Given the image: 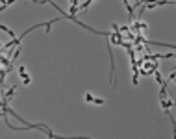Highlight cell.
<instances>
[{"label":"cell","instance_id":"cell-3","mask_svg":"<svg viewBox=\"0 0 176 139\" xmlns=\"http://www.w3.org/2000/svg\"><path fill=\"white\" fill-rule=\"evenodd\" d=\"M0 47H4V43H0Z\"/></svg>","mask_w":176,"mask_h":139},{"label":"cell","instance_id":"cell-2","mask_svg":"<svg viewBox=\"0 0 176 139\" xmlns=\"http://www.w3.org/2000/svg\"><path fill=\"white\" fill-rule=\"evenodd\" d=\"M19 72H21V76H22L24 83H26V85H28V83H30V76L26 74V69H24V67H21V69H19Z\"/></svg>","mask_w":176,"mask_h":139},{"label":"cell","instance_id":"cell-1","mask_svg":"<svg viewBox=\"0 0 176 139\" xmlns=\"http://www.w3.org/2000/svg\"><path fill=\"white\" fill-rule=\"evenodd\" d=\"M85 102H93V104H98V106H102V104H106L102 98H95L91 93H87V95H85Z\"/></svg>","mask_w":176,"mask_h":139}]
</instances>
